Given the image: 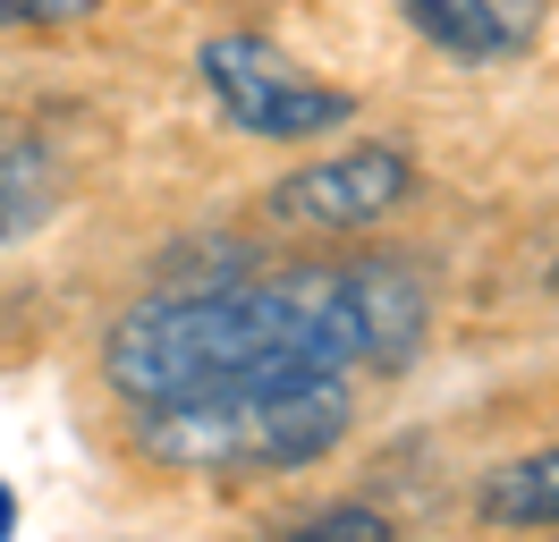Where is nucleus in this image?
Masks as SVG:
<instances>
[{
    "label": "nucleus",
    "instance_id": "423d86ee",
    "mask_svg": "<svg viewBox=\"0 0 559 542\" xmlns=\"http://www.w3.org/2000/svg\"><path fill=\"white\" fill-rule=\"evenodd\" d=\"M60 212V153L26 119H0V246L35 237Z\"/></svg>",
    "mask_w": 559,
    "mask_h": 542
},
{
    "label": "nucleus",
    "instance_id": "f257e3e1",
    "mask_svg": "<svg viewBox=\"0 0 559 542\" xmlns=\"http://www.w3.org/2000/svg\"><path fill=\"white\" fill-rule=\"evenodd\" d=\"M432 339V280L416 255L246 263L162 280L103 331V390L128 449L162 474L263 483L322 467L356 433V390L407 373Z\"/></svg>",
    "mask_w": 559,
    "mask_h": 542
},
{
    "label": "nucleus",
    "instance_id": "20e7f679",
    "mask_svg": "<svg viewBox=\"0 0 559 542\" xmlns=\"http://www.w3.org/2000/svg\"><path fill=\"white\" fill-rule=\"evenodd\" d=\"M399 17L416 26V43H432L457 68H500L525 60L543 34V0H399Z\"/></svg>",
    "mask_w": 559,
    "mask_h": 542
},
{
    "label": "nucleus",
    "instance_id": "9d476101",
    "mask_svg": "<svg viewBox=\"0 0 559 542\" xmlns=\"http://www.w3.org/2000/svg\"><path fill=\"white\" fill-rule=\"evenodd\" d=\"M551 305H559V263H551Z\"/></svg>",
    "mask_w": 559,
    "mask_h": 542
},
{
    "label": "nucleus",
    "instance_id": "f03ea898",
    "mask_svg": "<svg viewBox=\"0 0 559 542\" xmlns=\"http://www.w3.org/2000/svg\"><path fill=\"white\" fill-rule=\"evenodd\" d=\"M195 85L221 110V128L246 144H314L331 128H356V94L314 68H297L272 34H212L195 51Z\"/></svg>",
    "mask_w": 559,
    "mask_h": 542
},
{
    "label": "nucleus",
    "instance_id": "0eeeda50",
    "mask_svg": "<svg viewBox=\"0 0 559 542\" xmlns=\"http://www.w3.org/2000/svg\"><path fill=\"white\" fill-rule=\"evenodd\" d=\"M399 526H390V508H373V500H331V508H314V517H297L288 526V542H390Z\"/></svg>",
    "mask_w": 559,
    "mask_h": 542
},
{
    "label": "nucleus",
    "instance_id": "1a4fd4ad",
    "mask_svg": "<svg viewBox=\"0 0 559 542\" xmlns=\"http://www.w3.org/2000/svg\"><path fill=\"white\" fill-rule=\"evenodd\" d=\"M0 534H17V492L0 483Z\"/></svg>",
    "mask_w": 559,
    "mask_h": 542
},
{
    "label": "nucleus",
    "instance_id": "7ed1b4c3",
    "mask_svg": "<svg viewBox=\"0 0 559 542\" xmlns=\"http://www.w3.org/2000/svg\"><path fill=\"white\" fill-rule=\"evenodd\" d=\"M416 187H424L416 153H399L382 136H356V144H340V153H322L306 169H280L263 187V221L297 237H365L390 212H407Z\"/></svg>",
    "mask_w": 559,
    "mask_h": 542
},
{
    "label": "nucleus",
    "instance_id": "6e6552de",
    "mask_svg": "<svg viewBox=\"0 0 559 542\" xmlns=\"http://www.w3.org/2000/svg\"><path fill=\"white\" fill-rule=\"evenodd\" d=\"M103 0H0V34H51V26H76L94 17Z\"/></svg>",
    "mask_w": 559,
    "mask_h": 542
},
{
    "label": "nucleus",
    "instance_id": "39448f33",
    "mask_svg": "<svg viewBox=\"0 0 559 542\" xmlns=\"http://www.w3.org/2000/svg\"><path fill=\"white\" fill-rule=\"evenodd\" d=\"M475 517L500 526V534H543V526L559 534V440L484 467V483H475Z\"/></svg>",
    "mask_w": 559,
    "mask_h": 542
}]
</instances>
